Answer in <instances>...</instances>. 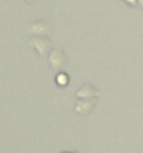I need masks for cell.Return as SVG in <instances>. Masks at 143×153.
<instances>
[{
  "mask_svg": "<svg viewBox=\"0 0 143 153\" xmlns=\"http://www.w3.org/2000/svg\"><path fill=\"white\" fill-rule=\"evenodd\" d=\"M29 43H31L32 48L38 52L39 56H46V54L49 53V50H50V46H52L50 39H49L47 36H43V35H42V36L32 38Z\"/></svg>",
  "mask_w": 143,
  "mask_h": 153,
  "instance_id": "6da1fadb",
  "label": "cell"
},
{
  "mask_svg": "<svg viewBox=\"0 0 143 153\" xmlns=\"http://www.w3.org/2000/svg\"><path fill=\"white\" fill-rule=\"evenodd\" d=\"M50 64H52V67L54 70H60L63 68L64 64L67 63V57H65V53L61 50L60 48L54 49L52 52V54H50Z\"/></svg>",
  "mask_w": 143,
  "mask_h": 153,
  "instance_id": "7a4b0ae2",
  "label": "cell"
},
{
  "mask_svg": "<svg viewBox=\"0 0 143 153\" xmlns=\"http://www.w3.org/2000/svg\"><path fill=\"white\" fill-rule=\"evenodd\" d=\"M76 106H84V109L76 110L79 114H87V113H90L92 109L95 107V100H86V105H85V100L84 102H79Z\"/></svg>",
  "mask_w": 143,
  "mask_h": 153,
  "instance_id": "3957f363",
  "label": "cell"
},
{
  "mask_svg": "<svg viewBox=\"0 0 143 153\" xmlns=\"http://www.w3.org/2000/svg\"><path fill=\"white\" fill-rule=\"evenodd\" d=\"M57 84L59 85H61V86H63V85H67L68 82H70V79H68V75L65 73H60L59 75H57Z\"/></svg>",
  "mask_w": 143,
  "mask_h": 153,
  "instance_id": "277c9868",
  "label": "cell"
},
{
  "mask_svg": "<svg viewBox=\"0 0 143 153\" xmlns=\"http://www.w3.org/2000/svg\"><path fill=\"white\" fill-rule=\"evenodd\" d=\"M127 1L129 4H132V6H135V1H136V0H127Z\"/></svg>",
  "mask_w": 143,
  "mask_h": 153,
  "instance_id": "5b68a950",
  "label": "cell"
},
{
  "mask_svg": "<svg viewBox=\"0 0 143 153\" xmlns=\"http://www.w3.org/2000/svg\"><path fill=\"white\" fill-rule=\"evenodd\" d=\"M28 1H31V0H28Z\"/></svg>",
  "mask_w": 143,
  "mask_h": 153,
  "instance_id": "8992f818",
  "label": "cell"
}]
</instances>
